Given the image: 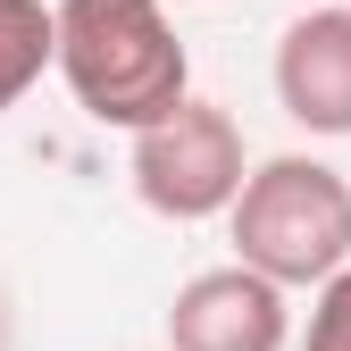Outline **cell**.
<instances>
[{
    "instance_id": "obj_6",
    "label": "cell",
    "mask_w": 351,
    "mask_h": 351,
    "mask_svg": "<svg viewBox=\"0 0 351 351\" xmlns=\"http://www.w3.org/2000/svg\"><path fill=\"white\" fill-rule=\"evenodd\" d=\"M59 67V9L51 0H0V117Z\"/></svg>"
},
{
    "instance_id": "obj_5",
    "label": "cell",
    "mask_w": 351,
    "mask_h": 351,
    "mask_svg": "<svg viewBox=\"0 0 351 351\" xmlns=\"http://www.w3.org/2000/svg\"><path fill=\"white\" fill-rule=\"evenodd\" d=\"M276 101L310 134H351V9H301L285 25Z\"/></svg>"
},
{
    "instance_id": "obj_7",
    "label": "cell",
    "mask_w": 351,
    "mask_h": 351,
    "mask_svg": "<svg viewBox=\"0 0 351 351\" xmlns=\"http://www.w3.org/2000/svg\"><path fill=\"white\" fill-rule=\"evenodd\" d=\"M301 351H351V268L335 285H318V301H310V343H301Z\"/></svg>"
},
{
    "instance_id": "obj_4",
    "label": "cell",
    "mask_w": 351,
    "mask_h": 351,
    "mask_svg": "<svg viewBox=\"0 0 351 351\" xmlns=\"http://www.w3.org/2000/svg\"><path fill=\"white\" fill-rule=\"evenodd\" d=\"M293 343V301L259 268H209L167 301V351H285Z\"/></svg>"
},
{
    "instance_id": "obj_3",
    "label": "cell",
    "mask_w": 351,
    "mask_h": 351,
    "mask_svg": "<svg viewBox=\"0 0 351 351\" xmlns=\"http://www.w3.org/2000/svg\"><path fill=\"white\" fill-rule=\"evenodd\" d=\"M251 184V159H243V125L217 109V101H184L176 117H159L151 134H134V193L143 209L193 226V217H217L243 201Z\"/></svg>"
},
{
    "instance_id": "obj_2",
    "label": "cell",
    "mask_w": 351,
    "mask_h": 351,
    "mask_svg": "<svg viewBox=\"0 0 351 351\" xmlns=\"http://www.w3.org/2000/svg\"><path fill=\"white\" fill-rule=\"evenodd\" d=\"M234 259L285 293L335 285L351 268V184L326 159H301V151L259 159L234 201Z\"/></svg>"
},
{
    "instance_id": "obj_1",
    "label": "cell",
    "mask_w": 351,
    "mask_h": 351,
    "mask_svg": "<svg viewBox=\"0 0 351 351\" xmlns=\"http://www.w3.org/2000/svg\"><path fill=\"white\" fill-rule=\"evenodd\" d=\"M59 84L117 134H151L193 101V59L159 0H59Z\"/></svg>"
}]
</instances>
